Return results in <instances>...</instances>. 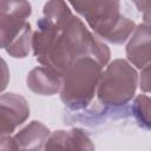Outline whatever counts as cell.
Returning <instances> with one entry per match:
<instances>
[{
    "instance_id": "10",
    "label": "cell",
    "mask_w": 151,
    "mask_h": 151,
    "mask_svg": "<svg viewBox=\"0 0 151 151\" xmlns=\"http://www.w3.org/2000/svg\"><path fill=\"white\" fill-rule=\"evenodd\" d=\"M26 85L35 94L53 96L60 90L61 76L46 66H37L28 72Z\"/></svg>"
},
{
    "instance_id": "12",
    "label": "cell",
    "mask_w": 151,
    "mask_h": 151,
    "mask_svg": "<svg viewBox=\"0 0 151 151\" xmlns=\"http://www.w3.org/2000/svg\"><path fill=\"white\" fill-rule=\"evenodd\" d=\"M32 34H33V31H32L31 24L28 22L25 29L22 31V33L7 48H5L7 54L17 59L26 58L32 50Z\"/></svg>"
},
{
    "instance_id": "11",
    "label": "cell",
    "mask_w": 151,
    "mask_h": 151,
    "mask_svg": "<svg viewBox=\"0 0 151 151\" xmlns=\"http://www.w3.org/2000/svg\"><path fill=\"white\" fill-rule=\"evenodd\" d=\"M130 112L136 119V123L144 130L149 131L151 125L150 119V97L145 94L137 96L130 107Z\"/></svg>"
},
{
    "instance_id": "16",
    "label": "cell",
    "mask_w": 151,
    "mask_h": 151,
    "mask_svg": "<svg viewBox=\"0 0 151 151\" xmlns=\"http://www.w3.org/2000/svg\"><path fill=\"white\" fill-rule=\"evenodd\" d=\"M0 139H1V137H0Z\"/></svg>"
},
{
    "instance_id": "15",
    "label": "cell",
    "mask_w": 151,
    "mask_h": 151,
    "mask_svg": "<svg viewBox=\"0 0 151 151\" xmlns=\"http://www.w3.org/2000/svg\"><path fill=\"white\" fill-rule=\"evenodd\" d=\"M130 1L134 4V6L140 13H144L145 22H150L149 21V0H130Z\"/></svg>"
},
{
    "instance_id": "13",
    "label": "cell",
    "mask_w": 151,
    "mask_h": 151,
    "mask_svg": "<svg viewBox=\"0 0 151 151\" xmlns=\"http://www.w3.org/2000/svg\"><path fill=\"white\" fill-rule=\"evenodd\" d=\"M150 84H151V80H150V64H149L143 68H140V74H138V85L143 92L149 93Z\"/></svg>"
},
{
    "instance_id": "7",
    "label": "cell",
    "mask_w": 151,
    "mask_h": 151,
    "mask_svg": "<svg viewBox=\"0 0 151 151\" xmlns=\"http://www.w3.org/2000/svg\"><path fill=\"white\" fill-rule=\"evenodd\" d=\"M126 57L127 61L137 68H143L150 64V48H151V34L150 22H143L136 25L132 34L127 39Z\"/></svg>"
},
{
    "instance_id": "1",
    "label": "cell",
    "mask_w": 151,
    "mask_h": 151,
    "mask_svg": "<svg viewBox=\"0 0 151 151\" xmlns=\"http://www.w3.org/2000/svg\"><path fill=\"white\" fill-rule=\"evenodd\" d=\"M32 51L37 61L63 74L76 60L94 58L101 66L110 61L109 46L93 34L65 0H47L32 34Z\"/></svg>"
},
{
    "instance_id": "4",
    "label": "cell",
    "mask_w": 151,
    "mask_h": 151,
    "mask_svg": "<svg viewBox=\"0 0 151 151\" xmlns=\"http://www.w3.org/2000/svg\"><path fill=\"white\" fill-rule=\"evenodd\" d=\"M106 65L98 84L97 99L104 106L123 107L136 94L138 72L125 59H114Z\"/></svg>"
},
{
    "instance_id": "9",
    "label": "cell",
    "mask_w": 151,
    "mask_h": 151,
    "mask_svg": "<svg viewBox=\"0 0 151 151\" xmlns=\"http://www.w3.org/2000/svg\"><path fill=\"white\" fill-rule=\"evenodd\" d=\"M51 134L50 129L39 120H32L12 134L15 150H44Z\"/></svg>"
},
{
    "instance_id": "5",
    "label": "cell",
    "mask_w": 151,
    "mask_h": 151,
    "mask_svg": "<svg viewBox=\"0 0 151 151\" xmlns=\"http://www.w3.org/2000/svg\"><path fill=\"white\" fill-rule=\"evenodd\" d=\"M31 14L28 0H0V50L7 48L22 33Z\"/></svg>"
},
{
    "instance_id": "2",
    "label": "cell",
    "mask_w": 151,
    "mask_h": 151,
    "mask_svg": "<svg viewBox=\"0 0 151 151\" xmlns=\"http://www.w3.org/2000/svg\"><path fill=\"white\" fill-rule=\"evenodd\" d=\"M72 8L103 41L124 44L136 24L120 13V0H67Z\"/></svg>"
},
{
    "instance_id": "6",
    "label": "cell",
    "mask_w": 151,
    "mask_h": 151,
    "mask_svg": "<svg viewBox=\"0 0 151 151\" xmlns=\"http://www.w3.org/2000/svg\"><path fill=\"white\" fill-rule=\"evenodd\" d=\"M28 101L20 94L0 93V137L12 136L29 117Z\"/></svg>"
},
{
    "instance_id": "8",
    "label": "cell",
    "mask_w": 151,
    "mask_h": 151,
    "mask_svg": "<svg viewBox=\"0 0 151 151\" xmlns=\"http://www.w3.org/2000/svg\"><path fill=\"white\" fill-rule=\"evenodd\" d=\"M94 144L85 130H57L48 136L44 150H94Z\"/></svg>"
},
{
    "instance_id": "14",
    "label": "cell",
    "mask_w": 151,
    "mask_h": 151,
    "mask_svg": "<svg viewBox=\"0 0 151 151\" xmlns=\"http://www.w3.org/2000/svg\"><path fill=\"white\" fill-rule=\"evenodd\" d=\"M9 84V68L7 63L0 57V93H2Z\"/></svg>"
},
{
    "instance_id": "3",
    "label": "cell",
    "mask_w": 151,
    "mask_h": 151,
    "mask_svg": "<svg viewBox=\"0 0 151 151\" xmlns=\"http://www.w3.org/2000/svg\"><path fill=\"white\" fill-rule=\"evenodd\" d=\"M103 73V66L94 58L76 60L63 74L60 99L72 112L85 110L93 100Z\"/></svg>"
}]
</instances>
